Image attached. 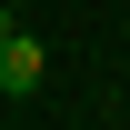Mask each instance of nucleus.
I'll return each mask as SVG.
<instances>
[{
  "label": "nucleus",
  "mask_w": 130,
  "mask_h": 130,
  "mask_svg": "<svg viewBox=\"0 0 130 130\" xmlns=\"http://www.w3.org/2000/svg\"><path fill=\"white\" fill-rule=\"evenodd\" d=\"M10 30H20V20H10V10H0V40H10Z\"/></svg>",
  "instance_id": "nucleus-2"
},
{
  "label": "nucleus",
  "mask_w": 130,
  "mask_h": 130,
  "mask_svg": "<svg viewBox=\"0 0 130 130\" xmlns=\"http://www.w3.org/2000/svg\"><path fill=\"white\" fill-rule=\"evenodd\" d=\"M40 80H50V50H40L30 30H10V40H0V90L20 100V90H40Z\"/></svg>",
  "instance_id": "nucleus-1"
}]
</instances>
